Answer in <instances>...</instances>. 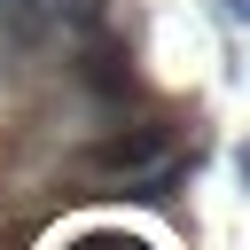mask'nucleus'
Masks as SVG:
<instances>
[{
  "label": "nucleus",
  "mask_w": 250,
  "mask_h": 250,
  "mask_svg": "<svg viewBox=\"0 0 250 250\" xmlns=\"http://www.w3.org/2000/svg\"><path fill=\"white\" fill-rule=\"evenodd\" d=\"M234 172H242V188H250V148H242V156H234Z\"/></svg>",
  "instance_id": "20e7f679"
},
{
  "label": "nucleus",
  "mask_w": 250,
  "mask_h": 250,
  "mask_svg": "<svg viewBox=\"0 0 250 250\" xmlns=\"http://www.w3.org/2000/svg\"><path fill=\"white\" fill-rule=\"evenodd\" d=\"M227 16H234V23H250V0H227Z\"/></svg>",
  "instance_id": "7ed1b4c3"
},
{
  "label": "nucleus",
  "mask_w": 250,
  "mask_h": 250,
  "mask_svg": "<svg viewBox=\"0 0 250 250\" xmlns=\"http://www.w3.org/2000/svg\"><path fill=\"white\" fill-rule=\"evenodd\" d=\"M78 62H86V86H102V94H125V78H133V70H125V55H117L109 39H86V55H78Z\"/></svg>",
  "instance_id": "f03ea898"
},
{
  "label": "nucleus",
  "mask_w": 250,
  "mask_h": 250,
  "mask_svg": "<svg viewBox=\"0 0 250 250\" xmlns=\"http://www.w3.org/2000/svg\"><path fill=\"white\" fill-rule=\"evenodd\" d=\"M164 156H172V141H164L156 125H133V133H117V141L94 148V164H102V172H125V180H141V172L164 164Z\"/></svg>",
  "instance_id": "f257e3e1"
}]
</instances>
